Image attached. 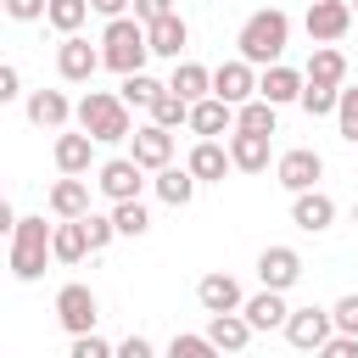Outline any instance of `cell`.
Returning a JSON list of instances; mask_svg holds the SVG:
<instances>
[{
    "instance_id": "cell-1",
    "label": "cell",
    "mask_w": 358,
    "mask_h": 358,
    "mask_svg": "<svg viewBox=\"0 0 358 358\" xmlns=\"http://www.w3.org/2000/svg\"><path fill=\"white\" fill-rule=\"evenodd\" d=\"M285 45H291V17H285L280 6H263V11H252V17L241 22V34H235V50H241V62H252V67H280Z\"/></svg>"
},
{
    "instance_id": "cell-2",
    "label": "cell",
    "mask_w": 358,
    "mask_h": 358,
    "mask_svg": "<svg viewBox=\"0 0 358 358\" xmlns=\"http://www.w3.org/2000/svg\"><path fill=\"white\" fill-rule=\"evenodd\" d=\"M78 129L95 140V145H117V140H134V117H129V106H123V95H112V90H90L84 101H78Z\"/></svg>"
},
{
    "instance_id": "cell-3",
    "label": "cell",
    "mask_w": 358,
    "mask_h": 358,
    "mask_svg": "<svg viewBox=\"0 0 358 358\" xmlns=\"http://www.w3.org/2000/svg\"><path fill=\"white\" fill-rule=\"evenodd\" d=\"M145 56H151V34H145V22H134V17L106 22V34H101V62H106L117 78L145 73Z\"/></svg>"
},
{
    "instance_id": "cell-4",
    "label": "cell",
    "mask_w": 358,
    "mask_h": 358,
    "mask_svg": "<svg viewBox=\"0 0 358 358\" xmlns=\"http://www.w3.org/2000/svg\"><path fill=\"white\" fill-rule=\"evenodd\" d=\"M50 241H56V224H45L39 213L17 224V235H11V274H17L22 285H34V280L45 274V257H56Z\"/></svg>"
},
{
    "instance_id": "cell-5",
    "label": "cell",
    "mask_w": 358,
    "mask_h": 358,
    "mask_svg": "<svg viewBox=\"0 0 358 358\" xmlns=\"http://www.w3.org/2000/svg\"><path fill=\"white\" fill-rule=\"evenodd\" d=\"M95 190L117 207V201H140V190H145V168L134 162V157H112V162H101L95 168Z\"/></svg>"
},
{
    "instance_id": "cell-6",
    "label": "cell",
    "mask_w": 358,
    "mask_h": 358,
    "mask_svg": "<svg viewBox=\"0 0 358 358\" xmlns=\"http://www.w3.org/2000/svg\"><path fill=\"white\" fill-rule=\"evenodd\" d=\"M56 319H62V330L67 336H95V319H101V302H95V291L90 285H62L56 291Z\"/></svg>"
},
{
    "instance_id": "cell-7",
    "label": "cell",
    "mask_w": 358,
    "mask_h": 358,
    "mask_svg": "<svg viewBox=\"0 0 358 358\" xmlns=\"http://www.w3.org/2000/svg\"><path fill=\"white\" fill-rule=\"evenodd\" d=\"M336 336V313L330 308H291V319H285V341L296 347V352H319L324 341Z\"/></svg>"
},
{
    "instance_id": "cell-8",
    "label": "cell",
    "mask_w": 358,
    "mask_h": 358,
    "mask_svg": "<svg viewBox=\"0 0 358 358\" xmlns=\"http://www.w3.org/2000/svg\"><path fill=\"white\" fill-rule=\"evenodd\" d=\"M274 179H280L291 196H302V190H319V179H324V157H319L313 145H291V151L274 162Z\"/></svg>"
},
{
    "instance_id": "cell-9",
    "label": "cell",
    "mask_w": 358,
    "mask_h": 358,
    "mask_svg": "<svg viewBox=\"0 0 358 358\" xmlns=\"http://www.w3.org/2000/svg\"><path fill=\"white\" fill-rule=\"evenodd\" d=\"M352 22H358V17H352V0H313L308 17H302V28H308L313 45H336Z\"/></svg>"
},
{
    "instance_id": "cell-10",
    "label": "cell",
    "mask_w": 358,
    "mask_h": 358,
    "mask_svg": "<svg viewBox=\"0 0 358 358\" xmlns=\"http://www.w3.org/2000/svg\"><path fill=\"white\" fill-rule=\"evenodd\" d=\"M101 67H106V62H101V50H95L84 34H67V39L56 45V73H62L67 84H90Z\"/></svg>"
},
{
    "instance_id": "cell-11",
    "label": "cell",
    "mask_w": 358,
    "mask_h": 358,
    "mask_svg": "<svg viewBox=\"0 0 358 358\" xmlns=\"http://www.w3.org/2000/svg\"><path fill=\"white\" fill-rule=\"evenodd\" d=\"M213 95L241 112L246 101H257V67L241 62V56H235V62H218V67H213Z\"/></svg>"
},
{
    "instance_id": "cell-12",
    "label": "cell",
    "mask_w": 358,
    "mask_h": 358,
    "mask_svg": "<svg viewBox=\"0 0 358 358\" xmlns=\"http://www.w3.org/2000/svg\"><path fill=\"white\" fill-rule=\"evenodd\" d=\"M257 280H263V291H291L302 280V252L296 246H263L257 252Z\"/></svg>"
},
{
    "instance_id": "cell-13",
    "label": "cell",
    "mask_w": 358,
    "mask_h": 358,
    "mask_svg": "<svg viewBox=\"0 0 358 358\" xmlns=\"http://www.w3.org/2000/svg\"><path fill=\"white\" fill-rule=\"evenodd\" d=\"M129 157H134L145 173H162V168H173V134L157 129V123H140L134 140H129Z\"/></svg>"
},
{
    "instance_id": "cell-14",
    "label": "cell",
    "mask_w": 358,
    "mask_h": 358,
    "mask_svg": "<svg viewBox=\"0 0 358 358\" xmlns=\"http://www.w3.org/2000/svg\"><path fill=\"white\" fill-rule=\"evenodd\" d=\"M196 302H201L207 313H241V308H246L241 280H235V274H224V268H213V274H201V280H196Z\"/></svg>"
},
{
    "instance_id": "cell-15",
    "label": "cell",
    "mask_w": 358,
    "mask_h": 358,
    "mask_svg": "<svg viewBox=\"0 0 358 358\" xmlns=\"http://www.w3.org/2000/svg\"><path fill=\"white\" fill-rule=\"evenodd\" d=\"M22 112H28V123H34V129H56V134H62V129L73 123V112H78V106H73L62 90H34V95L22 101Z\"/></svg>"
},
{
    "instance_id": "cell-16",
    "label": "cell",
    "mask_w": 358,
    "mask_h": 358,
    "mask_svg": "<svg viewBox=\"0 0 358 358\" xmlns=\"http://www.w3.org/2000/svg\"><path fill=\"white\" fill-rule=\"evenodd\" d=\"M291 224H296L302 235H324V229L336 224V201H330L324 190H302V196H291Z\"/></svg>"
},
{
    "instance_id": "cell-17",
    "label": "cell",
    "mask_w": 358,
    "mask_h": 358,
    "mask_svg": "<svg viewBox=\"0 0 358 358\" xmlns=\"http://www.w3.org/2000/svg\"><path fill=\"white\" fill-rule=\"evenodd\" d=\"M302 90H308V78L296 73V67H263L257 73V95L268 101V106H291V101H302Z\"/></svg>"
},
{
    "instance_id": "cell-18",
    "label": "cell",
    "mask_w": 358,
    "mask_h": 358,
    "mask_svg": "<svg viewBox=\"0 0 358 358\" xmlns=\"http://www.w3.org/2000/svg\"><path fill=\"white\" fill-rule=\"evenodd\" d=\"M185 168L196 173V185H224V173H229L235 162H229V145H218V140H196L190 157H185Z\"/></svg>"
},
{
    "instance_id": "cell-19",
    "label": "cell",
    "mask_w": 358,
    "mask_h": 358,
    "mask_svg": "<svg viewBox=\"0 0 358 358\" xmlns=\"http://www.w3.org/2000/svg\"><path fill=\"white\" fill-rule=\"evenodd\" d=\"M190 134H201V140L235 134V106H229V101H218V95L196 101V106H190Z\"/></svg>"
},
{
    "instance_id": "cell-20",
    "label": "cell",
    "mask_w": 358,
    "mask_h": 358,
    "mask_svg": "<svg viewBox=\"0 0 358 358\" xmlns=\"http://www.w3.org/2000/svg\"><path fill=\"white\" fill-rule=\"evenodd\" d=\"M50 213L56 224H73V218H90V179H56L50 185Z\"/></svg>"
},
{
    "instance_id": "cell-21",
    "label": "cell",
    "mask_w": 358,
    "mask_h": 358,
    "mask_svg": "<svg viewBox=\"0 0 358 358\" xmlns=\"http://www.w3.org/2000/svg\"><path fill=\"white\" fill-rule=\"evenodd\" d=\"M241 313H246V324H252V330H285L291 302H285V291H252Z\"/></svg>"
},
{
    "instance_id": "cell-22",
    "label": "cell",
    "mask_w": 358,
    "mask_h": 358,
    "mask_svg": "<svg viewBox=\"0 0 358 358\" xmlns=\"http://www.w3.org/2000/svg\"><path fill=\"white\" fill-rule=\"evenodd\" d=\"M218 352H246V341L257 336L252 324H246V313H207V330H201Z\"/></svg>"
},
{
    "instance_id": "cell-23",
    "label": "cell",
    "mask_w": 358,
    "mask_h": 358,
    "mask_svg": "<svg viewBox=\"0 0 358 358\" xmlns=\"http://www.w3.org/2000/svg\"><path fill=\"white\" fill-rule=\"evenodd\" d=\"M302 78H308V84H324V90H347V56H341L336 45H313Z\"/></svg>"
},
{
    "instance_id": "cell-24",
    "label": "cell",
    "mask_w": 358,
    "mask_h": 358,
    "mask_svg": "<svg viewBox=\"0 0 358 358\" xmlns=\"http://www.w3.org/2000/svg\"><path fill=\"white\" fill-rule=\"evenodd\" d=\"M90 157H95V140H90L84 129H78V134H73V129L56 134V168H62L67 179H84V173H90Z\"/></svg>"
},
{
    "instance_id": "cell-25",
    "label": "cell",
    "mask_w": 358,
    "mask_h": 358,
    "mask_svg": "<svg viewBox=\"0 0 358 358\" xmlns=\"http://www.w3.org/2000/svg\"><path fill=\"white\" fill-rule=\"evenodd\" d=\"M224 145H229L235 173H263V168H268V151H274V145H268V134H241V129H235Z\"/></svg>"
},
{
    "instance_id": "cell-26",
    "label": "cell",
    "mask_w": 358,
    "mask_h": 358,
    "mask_svg": "<svg viewBox=\"0 0 358 358\" xmlns=\"http://www.w3.org/2000/svg\"><path fill=\"white\" fill-rule=\"evenodd\" d=\"M168 90L179 95V101H207L213 95V67H201V62H173V78H168Z\"/></svg>"
},
{
    "instance_id": "cell-27",
    "label": "cell",
    "mask_w": 358,
    "mask_h": 358,
    "mask_svg": "<svg viewBox=\"0 0 358 358\" xmlns=\"http://www.w3.org/2000/svg\"><path fill=\"white\" fill-rule=\"evenodd\" d=\"M151 190H157V201H168V207H190L201 185H196L190 168H162V173L151 179Z\"/></svg>"
},
{
    "instance_id": "cell-28",
    "label": "cell",
    "mask_w": 358,
    "mask_h": 358,
    "mask_svg": "<svg viewBox=\"0 0 358 358\" xmlns=\"http://www.w3.org/2000/svg\"><path fill=\"white\" fill-rule=\"evenodd\" d=\"M145 34H151V56H168V62H179V50L190 45V28H185V17H179V11H173V17H162V22H151Z\"/></svg>"
},
{
    "instance_id": "cell-29",
    "label": "cell",
    "mask_w": 358,
    "mask_h": 358,
    "mask_svg": "<svg viewBox=\"0 0 358 358\" xmlns=\"http://www.w3.org/2000/svg\"><path fill=\"white\" fill-rule=\"evenodd\" d=\"M274 123H280V106H268L263 95L235 112V129H241V134H268V140H274Z\"/></svg>"
},
{
    "instance_id": "cell-30",
    "label": "cell",
    "mask_w": 358,
    "mask_h": 358,
    "mask_svg": "<svg viewBox=\"0 0 358 358\" xmlns=\"http://www.w3.org/2000/svg\"><path fill=\"white\" fill-rule=\"evenodd\" d=\"M50 252H56V263H84V252H90L84 218H73V224H56V241H50Z\"/></svg>"
},
{
    "instance_id": "cell-31",
    "label": "cell",
    "mask_w": 358,
    "mask_h": 358,
    "mask_svg": "<svg viewBox=\"0 0 358 358\" xmlns=\"http://www.w3.org/2000/svg\"><path fill=\"white\" fill-rule=\"evenodd\" d=\"M151 123L168 129V134H173V129H190V101H179L173 90H162V95L151 101Z\"/></svg>"
},
{
    "instance_id": "cell-32",
    "label": "cell",
    "mask_w": 358,
    "mask_h": 358,
    "mask_svg": "<svg viewBox=\"0 0 358 358\" xmlns=\"http://www.w3.org/2000/svg\"><path fill=\"white\" fill-rule=\"evenodd\" d=\"M84 17H90V0H50V11H45V22L67 39V34H78L84 28Z\"/></svg>"
},
{
    "instance_id": "cell-33",
    "label": "cell",
    "mask_w": 358,
    "mask_h": 358,
    "mask_svg": "<svg viewBox=\"0 0 358 358\" xmlns=\"http://www.w3.org/2000/svg\"><path fill=\"white\" fill-rule=\"evenodd\" d=\"M162 90H168V84H157L151 73H134V78H123V84H117V95H123V106H145V112H151V101H157Z\"/></svg>"
},
{
    "instance_id": "cell-34",
    "label": "cell",
    "mask_w": 358,
    "mask_h": 358,
    "mask_svg": "<svg viewBox=\"0 0 358 358\" xmlns=\"http://www.w3.org/2000/svg\"><path fill=\"white\" fill-rule=\"evenodd\" d=\"M112 224H117V235H134L140 241L151 229V213H145V201H117L112 207Z\"/></svg>"
},
{
    "instance_id": "cell-35",
    "label": "cell",
    "mask_w": 358,
    "mask_h": 358,
    "mask_svg": "<svg viewBox=\"0 0 358 358\" xmlns=\"http://www.w3.org/2000/svg\"><path fill=\"white\" fill-rule=\"evenodd\" d=\"M296 106H302V112H308V117H330V112H336V106H341V90H324V84H308V90H302V101H296Z\"/></svg>"
},
{
    "instance_id": "cell-36",
    "label": "cell",
    "mask_w": 358,
    "mask_h": 358,
    "mask_svg": "<svg viewBox=\"0 0 358 358\" xmlns=\"http://www.w3.org/2000/svg\"><path fill=\"white\" fill-rule=\"evenodd\" d=\"M168 358H224L207 336H190V330H179L173 341H168Z\"/></svg>"
},
{
    "instance_id": "cell-37",
    "label": "cell",
    "mask_w": 358,
    "mask_h": 358,
    "mask_svg": "<svg viewBox=\"0 0 358 358\" xmlns=\"http://www.w3.org/2000/svg\"><path fill=\"white\" fill-rule=\"evenodd\" d=\"M84 235H90V252H106V246L117 241V224H112V213H90V218H84Z\"/></svg>"
},
{
    "instance_id": "cell-38",
    "label": "cell",
    "mask_w": 358,
    "mask_h": 358,
    "mask_svg": "<svg viewBox=\"0 0 358 358\" xmlns=\"http://www.w3.org/2000/svg\"><path fill=\"white\" fill-rule=\"evenodd\" d=\"M336 129L347 145H358V90H341V106H336Z\"/></svg>"
},
{
    "instance_id": "cell-39",
    "label": "cell",
    "mask_w": 358,
    "mask_h": 358,
    "mask_svg": "<svg viewBox=\"0 0 358 358\" xmlns=\"http://www.w3.org/2000/svg\"><path fill=\"white\" fill-rule=\"evenodd\" d=\"M330 313H336V336H358V291H347Z\"/></svg>"
},
{
    "instance_id": "cell-40",
    "label": "cell",
    "mask_w": 358,
    "mask_h": 358,
    "mask_svg": "<svg viewBox=\"0 0 358 358\" xmlns=\"http://www.w3.org/2000/svg\"><path fill=\"white\" fill-rule=\"evenodd\" d=\"M67 358H117V347H106L101 336H73V347H67Z\"/></svg>"
},
{
    "instance_id": "cell-41",
    "label": "cell",
    "mask_w": 358,
    "mask_h": 358,
    "mask_svg": "<svg viewBox=\"0 0 358 358\" xmlns=\"http://www.w3.org/2000/svg\"><path fill=\"white\" fill-rule=\"evenodd\" d=\"M50 11V0H6V17L11 22H39Z\"/></svg>"
},
{
    "instance_id": "cell-42",
    "label": "cell",
    "mask_w": 358,
    "mask_h": 358,
    "mask_svg": "<svg viewBox=\"0 0 358 358\" xmlns=\"http://www.w3.org/2000/svg\"><path fill=\"white\" fill-rule=\"evenodd\" d=\"M162 17H173V0H134V22H162Z\"/></svg>"
},
{
    "instance_id": "cell-43",
    "label": "cell",
    "mask_w": 358,
    "mask_h": 358,
    "mask_svg": "<svg viewBox=\"0 0 358 358\" xmlns=\"http://www.w3.org/2000/svg\"><path fill=\"white\" fill-rule=\"evenodd\" d=\"M313 358H358V336H330Z\"/></svg>"
},
{
    "instance_id": "cell-44",
    "label": "cell",
    "mask_w": 358,
    "mask_h": 358,
    "mask_svg": "<svg viewBox=\"0 0 358 358\" xmlns=\"http://www.w3.org/2000/svg\"><path fill=\"white\" fill-rule=\"evenodd\" d=\"M22 95V73H17V62H6L0 67V101H17Z\"/></svg>"
},
{
    "instance_id": "cell-45",
    "label": "cell",
    "mask_w": 358,
    "mask_h": 358,
    "mask_svg": "<svg viewBox=\"0 0 358 358\" xmlns=\"http://www.w3.org/2000/svg\"><path fill=\"white\" fill-rule=\"evenodd\" d=\"M117 358H157V352H151L145 336H123V341H117Z\"/></svg>"
},
{
    "instance_id": "cell-46",
    "label": "cell",
    "mask_w": 358,
    "mask_h": 358,
    "mask_svg": "<svg viewBox=\"0 0 358 358\" xmlns=\"http://www.w3.org/2000/svg\"><path fill=\"white\" fill-rule=\"evenodd\" d=\"M129 6H134V0H90V11H101L106 22H117V17L129 11Z\"/></svg>"
},
{
    "instance_id": "cell-47",
    "label": "cell",
    "mask_w": 358,
    "mask_h": 358,
    "mask_svg": "<svg viewBox=\"0 0 358 358\" xmlns=\"http://www.w3.org/2000/svg\"><path fill=\"white\" fill-rule=\"evenodd\" d=\"M352 224H358V201H352Z\"/></svg>"
},
{
    "instance_id": "cell-48",
    "label": "cell",
    "mask_w": 358,
    "mask_h": 358,
    "mask_svg": "<svg viewBox=\"0 0 358 358\" xmlns=\"http://www.w3.org/2000/svg\"><path fill=\"white\" fill-rule=\"evenodd\" d=\"M352 17H358V6H352Z\"/></svg>"
},
{
    "instance_id": "cell-49",
    "label": "cell",
    "mask_w": 358,
    "mask_h": 358,
    "mask_svg": "<svg viewBox=\"0 0 358 358\" xmlns=\"http://www.w3.org/2000/svg\"><path fill=\"white\" fill-rule=\"evenodd\" d=\"M308 6H313V0H308Z\"/></svg>"
}]
</instances>
